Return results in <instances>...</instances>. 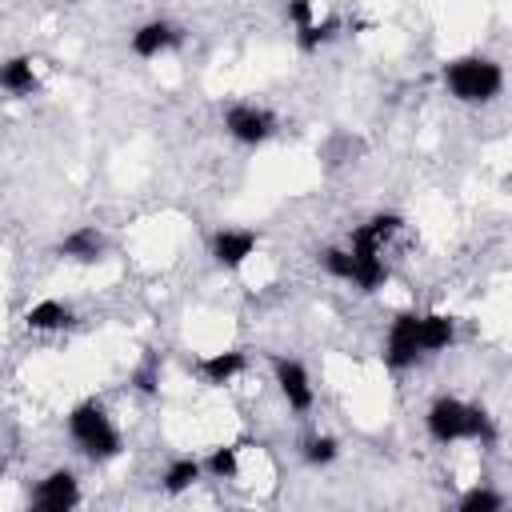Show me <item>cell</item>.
I'll return each instance as SVG.
<instances>
[{
    "instance_id": "obj_7",
    "label": "cell",
    "mask_w": 512,
    "mask_h": 512,
    "mask_svg": "<svg viewBox=\"0 0 512 512\" xmlns=\"http://www.w3.org/2000/svg\"><path fill=\"white\" fill-rule=\"evenodd\" d=\"M76 504H80V480L72 468H52L32 488V508H40V512H72Z\"/></svg>"
},
{
    "instance_id": "obj_17",
    "label": "cell",
    "mask_w": 512,
    "mask_h": 512,
    "mask_svg": "<svg viewBox=\"0 0 512 512\" xmlns=\"http://www.w3.org/2000/svg\"><path fill=\"white\" fill-rule=\"evenodd\" d=\"M204 472H208L212 480H236V476H240V448H236V444L212 448V456L204 460Z\"/></svg>"
},
{
    "instance_id": "obj_23",
    "label": "cell",
    "mask_w": 512,
    "mask_h": 512,
    "mask_svg": "<svg viewBox=\"0 0 512 512\" xmlns=\"http://www.w3.org/2000/svg\"><path fill=\"white\" fill-rule=\"evenodd\" d=\"M68 4H80V0H68Z\"/></svg>"
},
{
    "instance_id": "obj_18",
    "label": "cell",
    "mask_w": 512,
    "mask_h": 512,
    "mask_svg": "<svg viewBox=\"0 0 512 512\" xmlns=\"http://www.w3.org/2000/svg\"><path fill=\"white\" fill-rule=\"evenodd\" d=\"M316 260H320V268H324L332 280H348V284H352V276H356V260H352V248H324Z\"/></svg>"
},
{
    "instance_id": "obj_2",
    "label": "cell",
    "mask_w": 512,
    "mask_h": 512,
    "mask_svg": "<svg viewBox=\"0 0 512 512\" xmlns=\"http://www.w3.org/2000/svg\"><path fill=\"white\" fill-rule=\"evenodd\" d=\"M68 436L92 464H108L124 452V436H120V428L112 424V416L100 400H80L68 412Z\"/></svg>"
},
{
    "instance_id": "obj_19",
    "label": "cell",
    "mask_w": 512,
    "mask_h": 512,
    "mask_svg": "<svg viewBox=\"0 0 512 512\" xmlns=\"http://www.w3.org/2000/svg\"><path fill=\"white\" fill-rule=\"evenodd\" d=\"M336 456H340V440H336V436L320 432V436H308V440H304V460H308L312 468H328Z\"/></svg>"
},
{
    "instance_id": "obj_15",
    "label": "cell",
    "mask_w": 512,
    "mask_h": 512,
    "mask_svg": "<svg viewBox=\"0 0 512 512\" xmlns=\"http://www.w3.org/2000/svg\"><path fill=\"white\" fill-rule=\"evenodd\" d=\"M0 84H4L8 96H32V92L40 88V80H36L28 56H12V60L0 68Z\"/></svg>"
},
{
    "instance_id": "obj_12",
    "label": "cell",
    "mask_w": 512,
    "mask_h": 512,
    "mask_svg": "<svg viewBox=\"0 0 512 512\" xmlns=\"http://www.w3.org/2000/svg\"><path fill=\"white\" fill-rule=\"evenodd\" d=\"M456 340V320L448 312H420V344L428 352H444Z\"/></svg>"
},
{
    "instance_id": "obj_6",
    "label": "cell",
    "mask_w": 512,
    "mask_h": 512,
    "mask_svg": "<svg viewBox=\"0 0 512 512\" xmlns=\"http://www.w3.org/2000/svg\"><path fill=\"white\" fill-rule=\"evenodd\" d=\"M272 376H276V388H280V396H284V404H288L292 412H312L316 388H312V376H308V368H304L300 360L276 356V360H272Z\"/></svg>"
},
{
    "instance_id": "obj_20",
    "label": "cell",
    "mask_w": 512,
    "mask_h": 512,
    "mask_svg": "<svg viewBox=\"0 0 512 512\" xmlns=\"http://www.w3.org/2000/svg\"><path fill=\"white\" fill-rule=\"evenodd\" d=\"M456 508L460 512H496V508H504V496L496 488H488V484H476L456 500Z\"/></svg>"
},
{
    "instance_id": "obj_11",
    "label": "cell",
    "mask_w": 512,
    "mask_h": 512,
    "mask_svg": "<svg viewBox=\"0 0 512 512\" xmlns=\"http://www.w3.org/2000/svg\"><path fill=\"white\" fill-rule=\"evenodd\" d=\"M104 232L100 228H92V224H84V228H72L60 244H56V252L64 256V260H76V264H96L100 256H104Z\"/></svg>"
},
{
    "instance_id": "obj_22",
    "label": "cell",
    "mask_w": 512,
    "mask_h": 512,
    "mask_svg": "<svg viewBox=\"0 0 512 512\" xmlns=\"http://www.w3.org/2000/svg\"><path fill=\"white\" fill-rule=\"evenodd\" d=\"M284 16H288V24L300 32V28H308V24L316 20V8H312V0H288V4H284Z\"/></svg>"
},
{
    "instance_id": "obj_10",
    "label": "cell",
    "mask_w": 512,
    "mask_h": 512,
    "mask_svg": "<svg viewBox=\"0 0 512 512\" xmlns=\"http://www.w3.org/2000/svg\"><path fill=\"white\" fill-rule=\"evenodd\" d=\"M244 368H248V356H244L240 348H228V352H208V356H200V360H196L200 380H204V384H212V388L232 384V380H236Z\"/></svg>"
},
{
    "instance_id": "obj_21",
    "label": "cell",
    "mask_w": 512,
    "mask_h": 512,
    "mask_svg": "<svg viewBox=\"0 0 512 512\" xmlns=\"http://www.w3.org/2000/svg\"><path fill=\"white\" fill-rule=\"evenodd\" d=\"M132 384H136V392H144V396H156L160 392V360L148 352L136 368H132V376H128Z\"/></svg>"
},
{
    "instance_id": "obj_13",
    "label": "cell",
    "mask_w": 512,
    "mask_h": 512,
    "mask_svg": "<svg viewBox=\"0 0 512 512\" xmlns=\"http://www.w3.org/2000/svg\"><path fill=\"white\" fill-rule=\"evenodd\" d=\"M200 476H204V460H196V456H176V460L164 468L160 488H164L168 496H184Z\"/></svg>"
},
{
    "instance_id": "obj_1",
    "label": "cell",
    "mask_w": 512,
    "mask_h": 512,
    "mask_svg": "<svg viewBox=\"0 0 512 512\" xmlns=\"http://www.w3.org/2000/svg\"><path fill=\"white\" fill-rule=\"evenodd\" d=\"M424 424H428V436H432L436 444H460V440L480 444V448L496 444V424H492V416H488L480 404H464L460 396H436V400L428 404Z\"/></svg>"
},
{
    "instance_id": "obj_16",
    "label": "cell",
    "mask_w": 512,
    "mask_h": 512,
    "mask_svg": "<svg viewBox=\"0 0 512 512\" xmlns=\"http://www.w3.org/2000/svg\"><path fill=\"white\" fill-rule=\"evenodd\" d=\"M336 36H340V20H336V16H324V20H312L308 28L296 32V48H300L304 56H312V52H320L324 44H332Z\"/></svg>"
},
{
    "instance_id": "obj_14",
    "label": "cell",
    "mask_w": 512,
    "mask_h": 512,
    "mask_svg": "<svg viewBox=\"0 0 512 512\" xmlns=\"http://www.w3.org/2000/svg\"><path fill=\"white\" fill-rule=\"evenodd\" d=\"M24 320H28L32 332H60V328L72 324V308L64 300H36Z\"/></svg>"
},
{
    "instance_id": "obj_5",
    "label": "cell",
    "mask_w": 512,
    "mask_h": 512,
    "mask_svg": "<svg viewBox=\"0 0 512 512\" xmlns=\"http://www.w3.org/2000/svg\"><path fill=\"white\" fill-rule=\"evenodd\" d=\"M224 132H228L236 144H244V148H260L264 140H272L276 116H272L268 108H260V104L240 100V104H232V108L224 112Z\"/></svg>"
},
{
    "instance_id": "obj_3",
    "label": "cell",
    "mask_w": 512,
    "mask_h": 512,
    "mask_svg": "<svg viewBox=\"0 0 512 512\" xmlns=\"http://www.w3.org/2000/svg\"><path fill=\"white\" fill-rule=\"evenodd\" d=\"M444 88L460 100V104H492L504 92V68L492 56L468 52L444 64Z\"/></svg>"
},
{
    "instance_id": "obj_8",
    "label": "cell",
    "mask_w": 512,
    "mask_h": 512,
    "mask_svg": "<svg viewBox=\"0 0 512 512\" xmlns=\"http://www.w3.org/2000/svg\"><path fill=\"white\" fill-rule=\"evenodd\" d=\"M256 248H260V236L252 228H220V232H212V260L220 268H228V272L244 268L256 256Z\"/></svg>"
},
{
    "instance_id": "obj_9",
    "label": "cell",
    "mask_w": 512,
    "mask_h": 512,
    "mask_svg": "<svg viewBox=\"0 0 512 512\" xmlns=\"http://www.w3.org/2000/svg\"><path fill=\"white\" fill-rule=\"evenodd\" d=\"M180 40H184V32H180L172 20H144V24L132 32L128 48H132L140 60H156V56L180 48Z\"/></svg>"
},
{
    "instance_id": "obj_4",
    "label": "cell",
    "mask_w": 512,
    "mask_h": 512,
    "mask_svg": "<svg viewBox=\"0 0 512 512\" xmlns=\"http://www.w3.org/2000/svg\"><path fill=\"white\" fill-rule=\"evenodd\" d=\"M420 356H424V344H420V312H400L388 324V336H384V364L392 372H404Z\"/></svg>"
}]
</instances>
